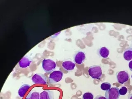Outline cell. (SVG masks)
Here are the masks:
<instances>
[{"mask_svg": "<svg viewBox=\"0 0 132 99\" xmlns=\"http://www.w3.org/2000/svg\"><path fill=\"white\" fill-rule=\"evenodd\" d=\"M88 73L91 77L93 79H100L102 75V68L98 65L90 66L89 68Z\"/></svg>", "mask_w": 132, "mask_h": 99, "instance_id": "cell-1", "label": "cell"}, {"mask_svg": "<svg viewBox=\"0 0 132 99\" xmlns=\"http://www.w3.org/2000/svg\"><path fill=\"white\" fill-rule=\"evenodd\" d=\"M57 66L56 63L51 59H44L42 62V67L45 72L49 73L53 71Z\"/></svg>", "mask_w": 132, "mask_h": 99, "instance_id": "cell-2", "label": "cell"}, {"mask_svg": "<svg viewBox=\"0 0 132 99\" xmlns=\"http://www.w3.org/2000/svg\"><path fill=\"white\" fill-rule=\"evenodd\" d=\"M63 73L60 71H55L49 76L48 80L51 84L60 81L63 78Z\"/></svg>", "mask_w": 132, "mask_h": 99, "instance_id": "cell-3", "label": "cell"}, {"mask_svg": "<svg viewBox=\"0 0 132 99\" xmlns=\"http://www.w3.org/2000/svg\"><path fill=\"white\" fill-rule=\"evenodd\" d=\"M119 89L117 87H112L105 92V96L106 99H119Z\"/></svg>", "mask_w": 132, "mask_h": 99, "instance_id": "cell-4", "label": "cell"}, {"mask_svg": "<svg viewBox=\"0 0 132 99\" xmlns=\"http://www.w3.org/2000/svg\"><path fill=\"white\" fill-rule=\"evenodd\" d=\"M116 78L118 82L123 84L129 80V74L127 71H118L116 73Z\"/></svg>", "mask_w": 132, "mask_h": 99, "instance_id": "cell-5", "label": "cell"}, {"mask_svg": "<svg viewBox=\"0 0 132 99\" xmlns=\"http://www.w3.org/2000/svg\"><path fill=\"white\" fill-rule=\"evenodd\" d=\"M31 80L35 84H46L47 78L44 74L36 73L32 76Z\"/></svg>", "mask_w": 132, "mask_h": 99, "instance_id": "cell-6", "label": "cell"}, {"mask_svg": "<svg viewBox=\"0 0 132 99\" xmlns=\"http://www.w3.org/2000/svg\"><path fill=\"white\" fill-rule=\"evenodd\" d=\"M86 59V54L84 52L78 51L74 54L73 60L75 63L78 64H81L84 63Z\"/></svg>", "mask_w": 132, "mask_h": 99, "instance_id": "cell-7", "label": "cell"}, {"mask_svg": "<svg viewBox=\"0 0 132 99\" xmlns=\"http://www.w3.org/2000/svg\"><path fill=\"white\" fill-rule=\"evenodd\" d=\"M32 62V60L29 56H24L19 62V66L22 68H26L29 67Z\"/></svg>", "mask_w": 132, "mask_h": 99, "instance_id": "cell-8", "label": "cell"}, {"mask_svg": "<svg viewBox=\"0 0 132 99\" xmlns=\"http://www.w3.org/2000/svg\"><path fill=\"white\" fill-rule=\"evenodd\" d=\"M62 68L65 71L69 72L73 70L75 67L76 65L75 63L73 61L66 60L62 62Z\"/></svg>", "mask_w": 132, "mask_h": 99, "instance_id": "cell-9", "label": "cell"}, {"mask_svg": "<svg viewBox=\"0 0 132 99\" xmlns=\"http://www.w3.org/2000/svg\"><path fill=\"white\" fill-rule=\"evenodd\" d=\"M54 99V93L53 90H44L40 93V99Z\"/></svg>", "mask_w": 132, "mask_h": 99, "instance_id": "cell-10", "label": "cell"}, {"mask_svg": "<svg viewBox=\"0 0 132 99\" xmlns=\"http://www.w3.org/2000/svg\"><path fill=\"white\" fill-rule=\"evenodd\" d=\"M98 55L103 58H106L109 55V51L108 49L105 47H100L97 51Z\"/></svg>", "mask_w": 132, "mask_h": 99, "instance_id": "cell-11", "label": "cell"}, {"mask_svg": "<svg viewBox=\"0 0 132 99\" xmlns=\"http://www.w3.org/2000/svg\"><path fill=\"white\" fill-rule=\"evenodd\" d=\"M30 85L27 84H25L22 85L20 87L19 90H18V95L19 97H23L26 94L27 91L30 88Z\"/></svg>", "mask_w": 132, "mask_h": 99, "instance_id": "cell-12", "label": "cell"}, {"mask_svg": "<svg viewBox=\"0 0 132 99\" xmlns=\"http://www.w3.org/2000/svg\"><path fill=\"white\" fill-rule=\"evenodd\" d=\"M123 57L126 60L130 61L132 60V48L128 47L123 52Z\"/></svg>", "mask_w": 132, "mask_h": 99, "instance_id": "cell-13", "label": "cell"}, {"mask_svg": "<svg viewBox=\"0 0 132 99\" xmlns=\"http://www.w3.org/2000/svg\"><path fill=\"white\" fill-rule=\"evenodd\" d=\"M40 94L38 92L31 91L29 92L25 99H40Z\"/></svg>", "mask_w": 132, "mask_h": 99, "instance_id": "cell-14", "label": "cell"}, {"mask_svg": "<svg viewBox=\"0 0 132 99\" xmlns=\"http://www.w3.org/2000/svg\"><path fill=\"white\" fill-rule=\"evenodd\" d=\"M111 84L109 82H103L100 86L101 89L104 91H107L111 88Z\"/></svg>", "mask_w": 132, "mask_h": 99, "instance_id": "cell-15", "label": "cell"}, {"mask_svg": "<svg viewBox=\"0 0 132 99\" xmlns=\"http://www.w3.org/2000/svg\"><path fill=\"white\" fill-rule=\"evenodd\" d=\"M94 95L92 93L87 92L82 95V99H93Z\"/></svg>", "mask_w": 132, "mask_h": 99, "instance_id": "cell-16", "label": "cell"}, {"mask_svg": "<svg viewBox=\"0 0 132 99\" xmlns=\"http://www.w3.org/2000/svg\"><path fill=\"white\" fill-rule=\"evenodd\" d=\"M120 95H124L127 93L128 92V89L126 87L123 86L119 90Z\"/></svg>", "mask_w": 132, "mask_h": 99, "instance_id": "cell-17", "label": "cell"}, {"mask_svg": "<svg viewBox=\"0 0 132 99\" xmlns=\"http://www.w3.org/2000/svg\"><path fill=\"white\" fill-rule=\"evenodd\" d=\"M94 99H106L105 97L102 96L101 95H97Z\"/></svg>", "mask_w": 132, "mask_h": 99, "instance_id": "cell-18", "label": "cell"}, {"mask_svg": "<svg viewBox=\"0 0 132 99\" xmlns=\"http://www.w3.org/2000/svg\"><path fill=\"white\" fill-rule=\"evenodd\" d=\"M128 66H129V68L130 70L132 71V60L129 62V64H128Z\"/></svg>", "mask_w": 132, "mask_h": 99, "instance_id": "cell-19", "label": "cell"}, {"mask_svg": "<svg viewBox=\"0 0 132 99\" xmlns=\"http://www.w3.org/2000/svg\"><path fill=\"white\" fill-rule=\"evenodd\" d=\"M128 99H132V94H129L128 95Z\"/></svg>", "mask_w": 132, "mask_h": 99, "instance_id": "cell-20", "label": "cell"}, {"mask_svg": "<svg viewBox=\"0 0 132 99\" xmlns=\"http://www.w3.org/2000/svg\"><path fill=\"white\" fill-rule=\"evenodd\" d=\"M131 47H132V43H131Z\"/></svg>", "mask_w": 132, "mask_h": 99, "instance_id": "cell-21", "label": "cell"}, {"mask_svg": "<svg viewBox=\"0 0 132 99\" xmlns=\"http://www.w3.org/2000/svg\"><path fill=\"white\" fill-rule=\"evenodd\" d=\"M131 77H132V76H131Z\"/></svg>", "mask_w": 132, "mask_h": 99, "instance_id": "cell-22", "label": "cell"}]
</instances>
